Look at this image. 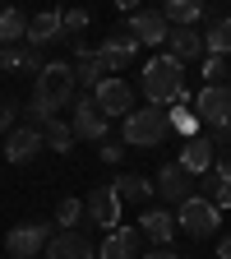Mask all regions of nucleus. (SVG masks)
<instances>
[{
    "instance_id": "39448f33",
    "label": "nucleus",
    "mask_w": 231,
    "mask_h": 259,
    "mask_svg": "<svg viewBox=\"0 0 231 259\" xmlns=\"http://www.w3.org/2000/svg\"><path fill=\"white\" fill-rule=\"evenodd\" d=\"M217 222H222V213H217L208 199L190 194V199L180 204V213H176V232H185V236H194V241H204V236L217 232Z\"/></svg>"
},
{
    "instance_id": "9d476101",
    "label": "nucleus",
    "mask_w": 231,
    "mask_h": 259,
    "mask_svg": "<svg viewBox=\"0 0 231 259\" xmlns=\"http://www.w3.org/2000/svg\"><path fill=\"white\" fill-rule=\"evenodd\" d=\"M107 125H111V120L97 111L93 97H74V120H70V130H74L79 139H97V144H102V139H107Z\"/></svg>"
},
{
    "instance_id": "ddd939ff",
    "label": "nucleus",
    "mask_w": 231,
    "mask_h": 259,
    "mask_svg": "<svg viewBox=\"0 0 231 259\" xmlns=\"http://www.w3.org/2000/svg\"><path fill=\"white\" fill-rule=\"evenodd\" d=\"M167 56H171L176 65L199 60V56H204V32H199V28H171V32H167Z\"/></svg>"
},
{
    "instance_id": "e433bc0d",
    "label": "nucleus",
    "mask_w": 231,
    "mask_h": 259,
    "mask_svg": "<svg viewBox=\"0 0 231 259\" xmlns=\"http://www.w3.org/2000/svg\"><path fill=\"white\" fill-rule=\"evenodd\" d=\"M226 88H231V74H226Z\"/></svg>"
},
{
    "instance_id": "c756f323",
    "label": "nucleus",
    "mask_w": 231,
    "mask_h": 259,
    "mask_svg": "<svg viewBox=\"0 0 231 259\" xmlns=\"http://www.w3.org/2000/svg\"><path fill=\"white\" fill-rule=\"evenodd\" d=\"M226 74H231V65H226L222 56H208V60H204V79H208V88L226 83Z\"/></svg>"
},
{
    "instance_id": "6ab92c4d",
    "label": "nucleus",
    "mask_w": 231,
    "mask_h": 259,
    "mask_svg": "<svg viewBox=\"0 0 231 259\" xmlns=\"http://www.w3.org/2000/svg\"><path fill=\"white\" fill-rule=\"evenodd\" d=\"M42 51L37 47H28V42H19V47H0V70H28L32 79L42 74Z\"/></svg>"
},
{
    "instance_id": "5701e85b",
    "label": "nucleus",
    "mask_w": 231,
    "mask_h": 259,
    "mask_svg": "<svg viewBox=\"0 0 231 259\" xmlns=\"http://www.w3.org/2000/svg\"><path fill=\"white\" fill-rule=\"evenodd\" d=\"M157 14L167 19V28H194L204 19V5H199V0H167Z\"/></svg>"
},
{
    "instance_id": "412c9836",
    "label": "nucleus",
    "mask_w": 231,
    "mask_h": 259,
    "mask_svg": "<svg viewBox=\"0 0 231 259\" xmlns=\"http://www.w3.org/2000/svg\"><path fill=\"white\" fill-rule=\"evenodd\" d=\"M56 37H60V10H42V14H32V19H28V37H23L28 47H37V51H42V47L56 42Z\"/></svg>"
},
{
    "instance_id": "0eeeda50",
    "label": "nucleus",
    "mask_w": 231,
    "mask_h": 259,
    "mask_svg": "<svg viewBox=\"0 0 231 259\" xmlns=\"http://www.w3.org/2000/svg\"><path fill=\"white\" fill-rule=\"evenodd\" d=\"M51 222H23V227H14V232L5 236V250L14 254V259H37V250L47 254V245H51Z\"/></svg>"
},
{
    "instance_id": "4468645a",
    "label": "nucleus",
    "mask_w": 231,
    "mask_h": 259,
    "mask_svg": "<svg viewBox=\"0 0 231 259\" xmlns=\"http://www.w3.org/2000/svg\"><path fill=\"white\" fill-rule=\"evenodd\" d=\"M102 79H111V70L102 65V56L88 51L83 42H74V83H79V88H97Z\"/></svg>"
},
{
    "instance_id": "a878e982",
    "label": "nucleus",
    "mask_w": 231,
    "mask_h": 259,
    "mask_svg": "<svg viewBox=\"0 0 231 259\" xmlns=\"http://www.w3.org/2000/svg\"><path fill=\"white\" fill-rule=\"evenodd\" d=\"M70 144H74V130H70V120H47L42 125V148H51V153H70Z\"/></svg>"
},
{
    "instance_id": "7ed1b4c3",
    "label": "nucleus",
    "mask_w": 231,
    "mask_h": 259,
    "mask_svg": "<svg viewBox=\"0 0 231 259\" xmlns=\"http://www.w3.org/2000/svg\"><path fill=\"white\" fill-rule=\"evenodd\" d=\"M167 107H144V111H129L125 116V144L129 148H153V144H162L167 139Z\"/></svg>"
},
{
    "instance_id": "2f4dec72",
    "label": "nucleus",
    "mask_w": 231,
    "mask_h": 259,
    "mask_svg": "<svg viewBox=\"0 0 231 259\" xmlns=\"http://www.w3.org/2000/svg\"><path fill=\"white\" fill-rule=\"evenodd\" d=\"M14 116H19V102L14 97H0V130H14Z\"/></svg>"
},
{
    "instance_id": "c9c22d12",
    "label": "nucleus",
    "mask_w": 231,
    "mask_h": 259,
    "mask_svg": "<svg viewBox=\"0 0 231 259\" xmlns=\"http://www.w3.org/2000/svg\"><path fill=\"white\" fill-rule=\"evenodd\" d=\"M217 259H231V236H222V241H217Z\"/></svg>"
},
{
    "instance_id": "2eb2a0df",
    "label": "nucleus",
    "mask_w": 231,
    "mask_h": 259,
    "mask_svg": "<svg viewBox=\"0 0 231 259\" xmlns=\"http://www.w3.org/2000/svg\"><path fill=\"white\" fill-rule=\"evenodd\" d=\"M47 259H97V250L83 232H56L47 245Z\"/></svg>"
},
{
    "instance_id": "1a4fd4ad",
    "label": "nucleus",
    "mask_w": 231,
    "mask_h": 259,
    "mask_svg": "<svg viewBox=\"0 0 231 259\" xmlns=\"http://www.w3.org/2000/svg\"><path fill=\"white\" fill-rule=\"evenodd\" d=\"M83 213L102 227V232H116V222H120V194L111 185H97L88 199H83Z\"/></svg>"
},
{
    "instance_id": "9b49d317",
    "label": "nucleus",
    "mask_w": 231,
    "mask_h": 259,
    "mask_svg": "<svg viewBox=\"0 0 231 259\" xmlns=\"http://www.w3.org/2000/svg\"><path fill=\"white\" fill-rule=\"evenodd\" d=\"M190 181H194V176H190V171L180 167V162H167V167H162V171H157V181H153V190L162 194V199H171V204H185V199H190V190H194Z\"/></svg>"
},
{
    "instance_id": "72a5a7b5",
    "label": "nucleus",
    "mask_w": 231,
    "mask_h": 259,
    "mask_svg": "<svg viewBox=\"0 0 231 259\" xmlns=\"http://www.w3.org/2000/svg\"><path fill=\"white\" fill-rule=\"evenodd\" d=\"M213 171H217V176H222V181L231 185V148H222V153L213 157Z\"/></svg>"
},
{
    "instance_id": "f3484780",
    "label": "nucleus",
    "mask_w": 231,
    "mask_h": 259,
    "mask_svg": "<svg viewBox=\"0 0 231 259\" xmlns=\"http://www.w3.org/2000/svg\"><path fill=\"white\" fill-rule=\"evenodd\" d=\"M139 236H148L153 245H171V236H176V218H171L167 208H144V218H139Z\"/></svg>"
},
{
    "instance_id": "f257e3e1",
    "label": "nucleus",
    "mask_w": 231,
    "mask_h": 259,
    "mask_svg": "<svg viewBox=\"0 0 231 259\" xmlns=\"http://www.w3.org/2000/svg\"><path fill=\"white\" fill-rule=\"evenodd\" d=\"M139 88L153 107H167V102H190L185 93V65H176L167 51L162 56H148V65L139 70Z\"/></svg>"
},
{
    "instance_id": "393cba45",
    "label": "nucleus",
    "mask_w": 231,
    "mask_h": 259,
    "mask_svg": "<svg viewBox=\"0 0 231 259\" xmlns=\"http://www.w3.org/2000/svg\"><path fill=\"white\" fill-rule=\"evenodd\" d=\"M28 37V14L23 10H0V47H19Z\"/></svg>"
},
{
    "instance_id": "a211bd4d",
    "label": "nucleus",
    "mask_w": 231,
    "mask_h": 259,
    "mask_svg": "<svg viewBox=\"0 0 231 259\" xmlns=\"http://www.w3.org/2000/svg\"><path fill=\"white\" fill-rule=\"evenodd\" d=\"M97 259H139V232H134V227H116V232H107Z\"/></svg>"
},
{
    "instance_id": "c85d7f7f",
    "label": "nucleus",
    "mask_w": 231,
    "mask_h": 259,
    "mask_svg": "<svg viewBox=\"0 0 231 259\" xmlns=\"http://www.w3.org/2000/svg\"><path fill=\"white\" fill-rule=\"evenodd\" d=\"M83 28H88V10H60V32L65 37H74Z\"/></svg>"
},
{
    "instance_id": "dca6fc26",
    "label": "nucleus",
    "mask_w": 231,
    "mask_h": 259,
    "mask_svg": "<svg viewBox=\"0 0 231 259\" xmlns=\"http://www.w3.org/2000/svg\"><path fill=\"white\" fill-rule=\"evenodd\" d=\"M213 157H217V148H213L204 135H194V139H185V148H180V167H185L190 176H208V171H213Z\"/></svg>"
},
{
    "instance_id": "4be33fe9",
    "label": "nucleus",
    "mask_w": 231,
    "mask_h": 259,
    "mask_svg": "<svg viewBox=\"0 0 231 259\" xmlns=\"http://www.w3.org/2000/svg\"><path fill=\"white\" fill-rule=\"evenodd\" d=\"M204 56H231V14H217V19H208V28H204Z\"/></svg>"
},
{
    "instance_id": "bb28decb",
    "label": "nucleus",
    "mask_w": 231,
    "mask_h": 259,
    "mask_svg": "<svg viewBox=\"0 0 231 259\" xmlns=\"http://www.w3.org/2000/svg\"><path fill=\"white\" fill-rule=\"evenodd\" d=\"M185 107H190V102H176V107L167 111V125L180 130L185 139H194V135H199V120H194V111H185Z\"/></svg>"
},
{
    "instance_id": "aec40b11",
    "label": "nucleus",
    "mask_w": 231,
    "mask_h": 259,
    "mask_svg": "<svg viewBox=\"0 0 231 259\" xmlns=\"http://www.w3.org/2000/svg\"><path fill=\"white\" fill-rule=\"evenodd\" d=\"M37 148H42V130H32V125L10 130V139H5V157H10V162H28V157H37Z\"/></svg>"
},
{
    "instance_id": "f704fd0d",
    "label": "nucleus",
    "mask_w": 231,
    "mask_h": 259,
    "mask_svg": "<svg viewBox=\"0 0 231 259\" xmlns=\"http://www.w3.org/2000/svg\"><path fill=\"white\" fill-rule=\"evenodd\" d=\"M139 259H180V254H176L171 245H153V250H148V254H139Z\"/></svg>"
},
{
    "instance_id": "cd10ccee",
    "label": "nucleus",
    "mask_w": 231,
    "mask_h": 259,
    "mask_svg": "<svg viewBox=\"0 0 231 259\" xmlns=\"http://www.w3.org/2000/svg\"><path fill=\"white\" fill-rule=\"evenodd\" d=\"M56 222L65 227V232H74V222H83V204L79 199H60L56 204Z\"/></svg>"
},
{
    "instance_id": "7c9ffc66",
    "label": "nucleus",
    "mask_w": 231,
    "mask_h": 259,
    "mask_svg": "<svg viewBox=\"0 0 231 259\" xmlns=\"http://www.w3.org/2000/svg\"><path fill=\"white\" fill-rule=\"evenodd\" d=\"M23 116H28V125H32V130H42L47 120H56V111H47L42 102H28V111H23Z\"/></svg>"
},
{
    "instance_id": "423d86ee",
    "label": "nucleus",
    "mask_w": 231,
    "mask_h": 259,
    "mask_svg": "<svg viewBox=\"0 0 231 259\" xmlns=\"http://www.w3.org/2000/svg\"><path fill=\"white\" fill-rule=\"evenodd\" d=\"M93 102H97V111H102L107 120H111V116L125 120L129 111H134V88H129L120 74H111V79H102V83L93 88Z\"/></svg>"
},
{
    "instance_id": "b1692460",
    "label": "nucleus",
    "mask_w": 231,
    "mask_h": 259,
    "mask_svg": "<svg viewBox=\"0 0 231 259\" xmlns=\"http://www.w3.org/2000/svg\"><path fill=\"white\" fill-rule=\"evenodd\" d=\"M111 190L120 194V204H144L148 194H153L148 176H139V171H125V176H116V181H111Z\"/></svg>"
},
{
    "instance_id": "6e6552de",
    "label": "nucleus",
    "mask_w": 231,
    "mask_h": 259,
    "mask_svg": "<svg viewBox=\"0 0 231 259\" xmlns=\"http://www.w3.org/2000/svg\"><path fill=\"white\" fill-rule=\"evenodd\" d=\"M125 32H129V37H134L139 47L148 42V47H162V42H167V19H162L157 10H129V19H125Z\"/></svg>"
},
{
    "instance_id": "473e14b6",
    "label": "nucleus",
    "mask_w": 231,
    "mask_h": 259,
    "mask_svg": "<svg viewBox=\"0 0 231 259\" xmlns=\"http://www.w3.org/2000/svg\"><path fill=\"white\" fill-rule=\"evenodd\" d=\"M97 157H102V162H111V167H116V162L125 157V148H120L116 139H102V148H97Z\"/></svg>"
},
{
    "instance_id": "f8f14e48",
    "label": "nucleus",
    "mask_w": 231,
    "mask_h": 259,
    "mask_svg": "<svg viewBox=\"0 0 231 259\" xmlns=\"http://www.w3.org/2000/svg\"><path fill=\"white\" fill-rule=\"evenodd\" d=\"M97 56H102V65L116 74V70H125V65H134V56H139V42L129 37V32H111V37L97 47Z\"/></svg>"
},
{
    "instance_id": "20e7f679",
    "label": "nucleus",
    "mask_w": 231,
    "mask_h": 259,
    "mask_svg": "<svg viewBox=\"0 0 231 259\" xmlns=\"http://www.w3.org/2000/svg\"><path fill=\"white\" fill-rule=\"evenodd\" d=\"M194 120L217 130V135H231V88L217 83V88H199V97H194Z\"/></svg>"
},
{
    "instance_id": "f03ea898",
    "label": "nucleus",
    "mask_w": 231,
    "mask_h": 259,
    "mask_svg": "<svg viewBox=\"0 0 231 259\" xmlns=\"http://www.w3.org/2000/svg\"><path fill=\"white\" fill-rule=\"evenodd\" d=\"M74 65L70 60H47L42 74H37V88H32V102H42L47 111H60L74 102Z\"/></svg>"
}]
</instances>
